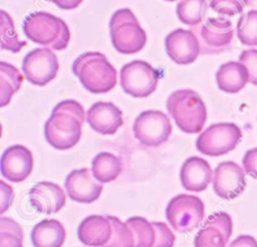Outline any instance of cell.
I'll return each mask as SVG.
<instances>
[{"instance_id":"obj_1","label":"cell","mask_w":257,"mask_h":247,"mask_svg":"<svg viewBox=\"0 0 257 247\" xmlns=\"http://www.w3.org/2000/svg\"><path fill=\"white\" fill-rule=\"evenodd\" d=\"M84 118V108L78 101L65 99L58 102L44 126L47 143L59 151L73 148L80 141Z\"/></svg>"},{"instance_id":"obj_2","label":"cell","mask_w":257,"mask_h":247,"mask_svg":"<svg viewBox=\"0 0 257 247\" xmlns=\"http://www.w3.org/2000/svg\"><path fill=\"white\" fill-rule=\"evenodd\" d=\"M71 69L81 85L91 93H106L116 85V69L101 52L80 54L73 61Z\"/></svg>"},{"instance_id":"obj_3","label":"cell","mask_w":257,"mask_h":247,"mask_svg":"<svg viewBox=\"0 0 257 247\" xmlns=\"http://www.w3.org/2000/svg\"><path fill=\"white\" fill-rule=\"evenodd\" d=\"M23 32L32 42L56 51L65 49L70 41L67 23L46 11H37L26 16Z\"/></svg>"},{"instance_id":"obj_4","label":"cell","mask_w":257,"mask_h":247,"mask_svg":"<svg viewBox=\"0 0 257 247\" xmlns=\"http://www.w3.org/2000/svg\"><path fill=\"white\" fill-rule=\"evenodd\" d=\"M166 107L177 127L186 134L200 133L207 120L206 104L193 89L173 91L167 98Z\"/></svg>"},{"instance_id":"obj_5","label":"cell","mask_w":257,"mask_h":247,"mask_svg":"<svg viewBox=\"0 0 257 247\" xmlns=\"http://www.w3.org/2000/svg\"><path fill=\"white\" fill-rule=\"evenodd\" d=\"M110 41L121 54H135L147 43V33L130 8L114 11L109 20Z\"/></svg>"},{"instance_id":"obj_6","label":"cell","mask_w":257,"mask_h":247,"mask_svg":"<svg viewBox=\"0 0 257 247\" xmlns=\"http://www.w3.org/2000/svg\"><path fill=\"white\" fill-rule=\"evenodd\" d=\"M190 29L199 40L202 55L219 54L231 47L234 28L231 20L225 16L208 17Z\"/></svg>"},{"instance_id":"obj_7","label":"cell","mask_w":257,"mask_h":247,"mask_svg":"<svg viewBox=\"0 0 257 247\" xmlns=\"http://www.w3.org/2000/svg\"><path fill=\"white\" fill-rule=\"evenodd\" d=\"M160 78V71L141 59L125 63L119 72V83L122 90L137 98L151 95L156 90Z\"/></svg>"},{"instance_id":"obj_8","label":"cell","mask_w":257,"mask_h":247,"mask_svg":"<svg viewBox=\"0 0 257 247\" xmlns=\"http://www.w3.org/2000/svg\"><path fill=\"white\" fill-rule=\"evenodd\" d=\"M242 139L241 129L234 122L209 126L196 140L197 150L209 157H219L233 151Z\"/></svg>"},{"instance_id":"obj_9","label":"cell","mask_w":257,"mask_h":247,"mask_svg":"<svg viewBox=\"0 0 257 247\" xmlns=\"http://www.w3.org/2000/svg\"><path fill=\"white\" fill-rule=\"evenodd\" d=\"M166 217L177 232L188 233L197 228L204 219L205 205L197 196L180 194L167 205Z\"/></svg>"},{"instance_id":"obj_10","label":"cell","mask_w":257,"mask_h":247,"mask_svg":"<svg viewBox=\"0 0 257 247\" xmlns=\"http://www.w3.org/2000/svg\"><path fill=\"white\" fill-rule=\"evenodd\" d=\"M172 129L169 116L158 109L142 111L133 125L135 138L146 147H159L166 143Z\"/></svg>"},{"instance_id":"obj_11","label":"cell","mask_w":257,"mask_h":247,"mask_svg":"<svg viewBox=\"0 0 257 247\" xmlns=\"http://www.w3.org/2000/svg\"><path fill=\"white\" fill-rule=\"evenodd\" d=\"M57 55L48 47H38L29 51L22 60L24 77L33 85L44 86L58 73Z\"/></svg>"},{"instance_id":"obj_12","label":"cell","mask_w":257,"mask_h":247,"mask_svg":"<svg viewBox=\"0 0 257 247\" xmlns=\"http://www.w3.org/2000/svg\"><path fill=\"white\" fill-rule=\"evenodd\" d=\"M246 188L245 171L237 163L226 161L220 163L213 175V190L224 200L239 197Z\"/></svg>"},{"instance_id":"obj_13","label":"cell","mask_w":257,"mask_h":247,"mask_svg":"<svg viewBox=\"0 0 257 247\" xmlns=\"http://www.w3.org/2000/svg\"><path fill=\"white\" fill-rule=\"evenodd\" d=\"M165 48L168 56L177 64L193 63L201 54L200 43L191 29L178 28L165 38Z\"/></svg>"},{"instance_id":"obj_14","label":"cell","mask_w":257,"mask_h":247,"mask_svg":"<svg viewBox=\"0 0 257 247\" xmlns=\"http://www.w3.org/2000/svg\"><path fill=\"white\" fill-rule=\"evenodd\" d=\"M233 231L231 216L226 212L210 215L195 236V247H225Z\"/></svg>"},{"instance_id":"obj_15","label":"cell","mask_w":257,"mask_h":247,"mask_svg":"<svg viewBox=\"0 0 257 247\" xmlns=\"http://www.w3.org/2000/svg\"><path fill=\"white\" fill-rule=\"evenodd\" d=\"M64 187L72 201L83 204L96 201L102 192V183L98 182L92 171L87 168L70 172L65 179Z\"/></svg>"},{"instance_id":"obj_16","label":"cell","mask_w":257,"mask_h":247,"mask_svg":"<svg viewBox=\"0 0 257 247\" xmlns=\"http://www.w3.org/2000/svg\"><path fill=\"white\" fill-rule=\"evenodd\" d=\"M33 163V155L29 149L22 145L11 146L2 154L1 174L10 182H23L30 176Z\"/></svg>"},{"instance_id":"obj_17","label":"cell","mask_w":257,"mask_h":247,"mask_svg":"<svg viewBox=\"0 0 257 247\" xmlns=\"http://www.w3.org/2000/svg\"><path fill=\"white\" fill-rule=\"evenodd\" d=\"M86 121L100 135H113L123 125L122 111L110 101H96L88 108Z\"/></svg>"},{"instance_id":"obj_18","label":"cell","mask_w":257,"mask_h":247,"mask_svg":"<svg viewBox=\"0 0 257 247\" xmlns=\"http://www.w3.org/2000/svg\"><path fill=\"white\" fill-rule=\"evenodd\" d=\"M32 207L39 213L50 215L59 212L66 203V196L60 186L52 182H39L29 191Z\"/></svg>"},{"instance_id":"obj_19","label":"cell","mask_w":257,"mask_h":247,"mask_svg":"<svg viewBox=\"0 0 257 247\" xmlns=\"http://www.w3.org/2000/svg\"><path fill=\"white\" fill-rule=\"evenodd\" d=\"M180 179L185 190L190 192L205 191L213 180L210 164L203 158L194 156L188 158L182 165Z\"/></svg>"},{"instance_id":"obj_20","label":"cell","mask_w":257,"mask_h":247,"mask_svg":"<svg viewBox=\"0 0 257 247\" xmlns=\"http://www.w3.org/2000/svg\"><path fill=\"white\" fill-rule=\"evenodd\" d=\"M111 233L112 227L108 217L101 215H90L84 218L77 229L80 242L90 247H102L109 241Z\"/></svg>"},{"instance_id":"obj_21","label":"cell","mask_w":257,"mask_h":247,"mask_svg":"<svg viewBox=\"0 0 257 247\" xmlns=\"http://www.w3.org/2000/svg\"><path fill=\"white\" fill-rule=\"evenodd\" d=\"M216 82L222 91L232 94L237 93L249 82L248 70L240 61H228L217 70Z\"/></svg>"},{"instance_id":"obj_22","label":"cell","mask_w":257,"mask_h":247,"mask_svg":"<svg viewBox=\"0 0 257 247\" xmlns=\"http://www.w3.org/2000/svg\"><path fill=\"white\" fill-rule=\"evenodd\" d=\"M65 237L64 226L55 219H44L31 231V241L34 247H61Z\"/></svg>"},{"instance_id":"obj_23","label":"cell","mask_w":257,"mask_h":247,"mask_svg":"<svg viewBox=\"0 0 257 247\" xmlns=\"http://www.w3.org/2000/svg\"><path fill=\"white\" fill-rule=\"evenodd\" d=\"M24 76L17 67L6 61H0V106H6L12 96L20 89Z\"/></svg>"},{"instance_id":"obj_24","label":"cell","mask_w":257,"mask_h":247,"mask_svg":"<svg viewBox=\"0 0 257 247\" xmlns=\"http://www.w3.org/2000/svg\"><path fill=\"white\" fill-rule=\"evenodd\" d=\"M121 170L120 160L108 152L97 154L91 163V171L94 178L102 184L114 181L121 173Z\"/></svg>"},{"instance_id":"obj_25","label":"cell","mask_w":257,"mask_h":247,"mask_svg":"<svg viewBox=\"0 0 257 247\" xmlns=\"http://www.w3.org/2000/svg\"><path fill=\"white\" fill-rule=\"evenodd\" d=\"M208 8V0H181L176 6V14L183 24L192 28L205 20Z\"/></svg>"},{"instance_id":"obj_26","label":"cell","mask_w":257,"mask_h":247,"mask_svg":"<svg viewBox=\"0 0 257 247\" xmlns=\"http://www.w3.org/2000/svg\"><path fill=\"white\" fill-rule=\"evenodd\" d=\"M0 31H1V49L12 53H18L27 45V42L20 40L16 32L12 17L4 10L0 11Z\"/></svg>"},{"instance_id":"obj_27","label":"cell","mask_w":257,"mask_h":247,"mask_svg":"<svg viewBox=\"0 0 257 247\" xmlns=\"http://www.w3.org/2000/svg\"><path fill=\"white\" fill-rule=\"evenodd\" d=\"M125 223L135 237V247H153L156 241V230L152 223L140 216L128 218Z\"/></svg>"},{"instance_id":"obj_28","label":"cell","mask_w":257,"mask_h":247,"mask_svg":"<svg viewBox=\"0 0 257 247\" xmlns=\"http://www.w3.org/2000/svg\"><path fill=\"white\" fill-rule=\"evenodd\" d=\"M236 31L243 45L257 46V10L243 13L237 21Z\"/></svg>"},{"instance_id":"obj_29","label":"cell","mask_w":257,"mask_h":247,"mask_svg":"<svg viewBox=\"0 0 257 247\" xmlns=\"http://www.w3.org/2000/svg\"><path fill=\"white\" fill-rule=\"evenodd\" d=\"M107 217L111 223L112 233L109 241L102 247H135L134 233L128 225L120 221L117 217Z\"/></svg>"},{"instance_id":"obj_30","label":"cell","mask_w":257,"mask_h":247,"mask_svg":"<svg viewBox=\"0 0 257 247\" xmlns=\"http://www.w3.org/2000/svg\"><path fill=\"white\" fill-rule=\"evenodd\" d=\"M250 0H208L209 8L220 16H234L243 12Z\"/></svg>"},{"instance_id":"obj_31","label":"cell","mask_w":257,"mask_h":247,"mask_svg":"<svg viewBox=\"0 0 257 247\" xmlns=\"http://www.w3.org/2000/svg\"><path fill=\"white\" fill-rule=\"evenodd\" d=\"M156 230V241L153 247H174L176 237L165 222H152Z\"/></svg>"},{"instance_id":"obj_32","label":"cell","mask_w":257,"mask_h":247,"mask_svg":"<svg viewBox=\"0 0 257 247\" xmlns=\"http://www.w3.org/2000/svg\"><path fill=\"white\" fill-rule=\"evenodd\" d=\"M239 61L242 62L249 74V82L257 86V49L243 50L239 56Z\"/></svg>"},{"instance_id":"obj_33","label":"cell","mask_w":257,"mask_h":247,"mask_svg":"<svg viewBox=\"0 0 257 247\" xmlns=\"http://www.w3.org/2000/svg\"><path fill=\"white\" fill-rule=\"evenodd\" d=\"M245 173L254 179H257V148L248 150L242 160Z\"/></svg>"},{"instance_id":"obj_34","label":"cell","mask_w":257,"mask_h":247,"mask_svg":"<svg viewBox=\"0 0 257 247\" xmlns=\"http://www.w3.org/2000/svg\"><path fill=\"white\" fill-rule=\"evenodd\" d=\"M23 234L0 230V247H23Z\"/></svg>"},{"instance_id":"obj_35","label":"cell","mask_w":257,"mask_h":247,"mask_svg":"<svg viewBox=\"0 0 257 247\" xmlns=\"http://www.w3.org/2000/svg\"><path fill=\"white\" fill-rule=\"evenodd\" d=\"M0 188H1V209H0V213L3 214L12 205L14 194H13V189L8 184H6L4 181H0Z\"/></svg>"},{"instance_id":"obj_36","label":"cell","mask_w":257,"mask_h":247,"mask_svg":"<svg viewBox=\"0 0 257 247\" xmlns=\"http://www.w3.org/2000/svg\"><path fill=\"white\" fill-rule=\"evenodd\" d=\"M228 247H257V240L251 235H240Z\"/></svg>"},{"instance_id":"obj_37","label":"cell","mask_w":257,"mask_h":247,"mask_svg":"<svg viewBox=\"0 0 257 247\" xmlns=\"http://www.w3.org/2000/svg\"><path fill=\"white\" fill-rule=\"evenodd\" d=\"M48 2L53 3L57 7L63 10H72L77 8L83 0H46Z\"/></svg>"},{"instance_id":"obj_38","label":"cell","mask_w":257,"mask_h":247,"mask_svg":"<svg viewBox=\"0 0 257 247\" xmlns=\"http://www.w3.org/2000/svg\"><path fill=\"white\" fill-rule=\"evenodd\" d=\"M165 1H169V2H174V1H176V0H165Z\"/></svg>"}]
</instances>
